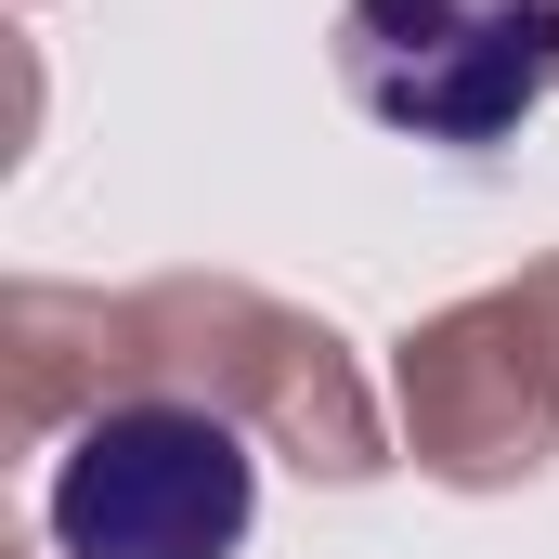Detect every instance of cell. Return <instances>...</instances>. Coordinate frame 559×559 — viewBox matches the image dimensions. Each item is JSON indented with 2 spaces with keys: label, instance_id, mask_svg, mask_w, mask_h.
Listing matches in <instances>:
<instances>
[{
  "label": "cell",
  "instance_id": "1",
  "mask_svg": "<svg viewBox=\"0 0 559 559\" xmlns=\"http://www.w3.org/2000/svg\"><path fill=\"white\" fill-rule=\"evenodd\" d=\"M39 521L66 559H235L261 521V455L222 404L131 391V404L66 429Z\"/></svg>",
  "mask_w": 559,
  "mask_h": 559
},
{
  "label": "cell",
  "instance_id": "2",
  "mask_svg": "<svg viewBox=\"0 0 559 559\" xmlns=\"http://www.w3.org/2000/svg\"><path fill=\"white\" fill-rule=\"evenodd\" d=\"M338 92L404 143L481 156L559 92V0H338Z\"/></svg>",
  "mask_w": 559,
  "mask_h": 559
}]
</instances>
